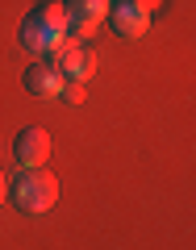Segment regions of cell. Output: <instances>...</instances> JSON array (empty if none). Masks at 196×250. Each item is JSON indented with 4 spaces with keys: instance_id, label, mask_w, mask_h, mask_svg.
<instances>
[{
    "instance_id": "6",
    "label": "cell",
    "mask_w": 196,
    "mask_h": 250,
    "mask_svg": "<svg viewBox=\"0 0 196 250\" xmlns=\"http://www.w3.org/2000/svg\"><path fill=\"white\" fill-rule=\"evenodd\" d=\"M59 42H63V34H54V29H46L42 21H34V17H25L21 21V46H25L34 59H50L54 50H59Z\"/></svg>"
},
{
    "instance_id": "3",
    "label": "cell",
    "mask_w": 196,
    "mask_h": 250,
    "mask_svg": "<svg viewBox=\"0 0 196 250\" xmlns=\"http://www.w3.org/2000/svg\"><path fill=\"white\" fill-rule=\"evenodd\" d=\"M13 154H17L21 167H46V159H50V134L38 129V125L21 129L17 142H13Z\"/></svg>"
},
{
    "instance_id": "9",
    "label": "cell",
    "mask_w": 196,
    "mask_h": 250,
    "mask_svg": "<svg viewBox=\"0 0 196 250\" xmlns=\"http://www.w3.org/2000/svg\"><path fill=\"white\" fill-rule=\"evenodd\" d=\"M59 100H67V104H84V83H63Z\"/></svg>"
},
{
    "instance_id": "2",
    "label": "cell",
    "mask_w": 196,
    "mask_h": 250,
    "mask_svg": "<svg viewBox=\"0 0 196 250\" xmlns=\"http://www.w3.org/2000/svg\"><path fill=\"white\" fill-rule=\"evenodd\" d=\"M50 62H54V71L67 83H84L96 71V54H92L88 46H75V42H59V50L50 54Z\"/></svg>"
},
{
    "instance_id": "12",
    "label": "cell",
    "mask_w": 196,
    "mask_h": 250,
    "mask_svg": "<svg viewBox=\"0 0 196 250\" xmlns=\"http://www.w3.org/2000/svg\"><path fill=\"white\" fill-rule=\"evenodd\" d=\"M113 4H117V0H113Z\"/></svg>"
},
{
    "instance_id": "4",
    "label": "cell",
    "mask_w": 196,
    "mask_h": 250,
    "mask_svg": "<svg viewBox=\"0 0 196 250\" xmlns=\"http://www.w3.org/2000/svg\"><path fill=\"white\" fill-rule=\"evenodd\" d=\"M109 25H113L117 38H142L151 29V13H142L134 0H117L109 9Z\"/></svg>"
},
{
    "instance_id": "8",
    "label": "cell",
    "mask_w": 196,
    "mask_h": 250,
    "mask_svg": "<svg viewBox=\"0 0 196 250\" xmlns=\"http://www.w3.org/2000/svg\"><path fill=\"white\" fill-rule=\"evenodd\" d=\"M29 17L42 21V25L54 29V34H63V29H67V9H63V0H42V4H38Z\"/></svg>"
},
{
    "instance_id": "1",
    "label": "cell",
    "mask_w": 196,
    "mask_h": 250,
    "mask_svg": "<svg viewBox=\"0 0 196 250\" xmlns=\"http://www.w3.org/2000/svg\"><path fill=\"white\" fill-rule=\"evenodd\" d=\"M4 200H9L13 208H21L25 217H38V213H46V208H54V200H59V179L46 167H21L17 175L9 179V196Z\"/></svg>"
},
{
    "instance_id": "11",
    "label": "cell",
    "mask_w": 196,
    "mask_h": 250,
    "mask_svg": "<svg viewBox=\"0 0 196 250\" xmlns=\"http://www.w3.org/2000/svg\"><path fill=\"white\" fill-rule=\"evenodd\" d=\"M4 196H9V179H4V171H0V205H4Z\"/></svg>"
},
{
    "instance_id": "10",
    "label": "cell",
    "mask_w": 196,
    "mask_h": 250,
    "mask_svg": "<svg viewBox=\"0 0 196 250\" xmlns=\"http://www.w3.org/2000/svg\"><path fill=\"white\" fill-rule=\"evenodd\" d=\"M134 4H138V9H142V13H154V9H159V4H163V0H134Z\"/></svg>"
},
{
    "instance_id": "5",
    "label": "cell",
    "mask_w": 196,
    "mask_h": 250,
    "mask_svg": "<svg viewBox=\"0 0 196 250\" xmlns=\"http://www.w3.org/2000/svg\"><path fill=\"white\" fill-rule=\"evenodd\" d=\"M63 83H67V80H63V75L54 71V62H46V59H38L34 67L25 71V92L38 96V100H54L63 92Z\"/></svg>"
},
{
    "instance_id": "7",
    "label": "cell",
    "mask_w": 196,
    "mask_h": 250,
    "mask_svg": "<svg viewBox=\"0 0 196 250\" xmlns=\"http://www.w3.org/2000/svg\"><path fill=\"white\" fill-rule=\"evenodd\" d=\"M67 9V25H84L96 34L105 25V13H109V0H63Z\"/></svg>"
}]
</instances>
